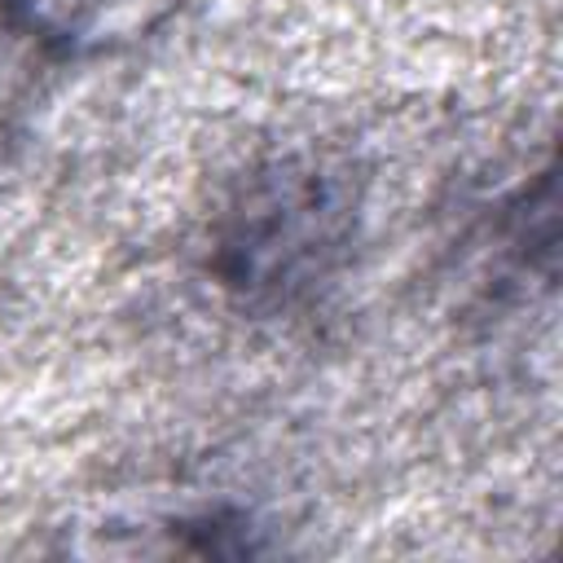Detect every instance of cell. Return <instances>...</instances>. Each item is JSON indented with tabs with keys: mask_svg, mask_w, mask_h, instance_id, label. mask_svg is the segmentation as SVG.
Instances as JSON below:
<instances>
[{
	"mask_svg": "<svg viewBox=\"0 0 563 563\" xmlns=\"http://www.w3.org/2000/svg\"><path fill=\"white\" fill-rule=\"evenodd\" d=\"M180 0H4L9 22L57 57L114 53L145 40Z\"/></svg>",
	"mask_w": 563,
	"mask_h": 563,
	"instance_id": "2",
	"label": "cell"
},
{
	"mask_svg": "<svg viewBox=\"0 0 563 563\" xmlns=\"http://www.w3.org/2000/svg\"><path fill=\"white\" fill-rule=\"evenodd\" d=\"M347 207L339 185L317 172L268 176L233 216L224 238V277L246 295H290L325 277L343 246Z\"/></svg>",
	"mask_w": 563,
	"mask_h": 563,
	"instance_id": "1",
	"label": "cell"
}]
</instances>
